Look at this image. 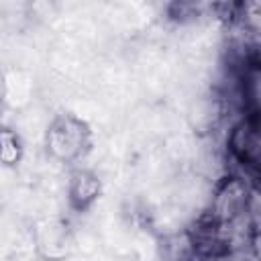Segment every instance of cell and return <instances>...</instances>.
<instances>
[{"label":"cell","mask_w":261,"mask_h":261,"mask_svg":"<svg viewBox=\"0 0 261 261\" xmlns=\"http://www.w3.org/2000/svg\"><path fill=\"white\" fill-rule=\"evenodd\" d=\"M230 149L245 165H257L259 157V133L255 120H241L230 133Z\"/></svg>","instance_id":"7a4b0ae2"},{"label":"cell","mask_w":261,"mask_h":261,"mask_svg":"<svg viewBox=\"0 0 261 261\" xmlns=\"http://www.w3.org/2000/svg\"><path fill=\"white\" fill-rule=\"evenodd\" d=\"M100 192V181L94 173L90 171H75L71 175V184H69V200L77 210H84L86 206H90L96 196Z\"/></svg>","instance_id":"3957f363"},{"label":"cell","mask_w":261,"mask_h":261,"mask_svg":"<svg viewBox=\"0 0 261 261\" xmlns=\"http://www.w3.org/2000/svg\"><path fill=\"white\" fill-rule=\"evenodd\" d=\"M84 137H86V130L80 120L63 118L53 124L51 133L47 137V143L61 159H73L82 153Z\"/></svg>","instance_id":"6da1fadb"},{"label":"cell","mask_w":261,"mask_h":261,"mask_svg":"<svg viewBox=\"0 0 261 261\" xmlns=\"http://www.w3.org/2000/svg\"><path fill=\"white\" fill-rule=\"evenodd\" d=\"M20 157V145L18 137L6 128L0 130V159L6 163H16Z\"/></svg>","instance_id":"277c9868"}]
</instances>
